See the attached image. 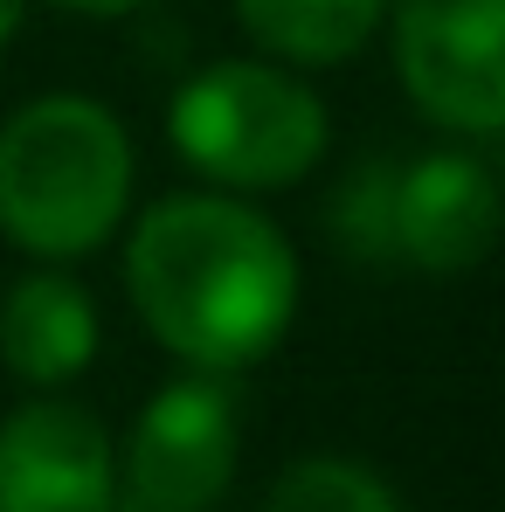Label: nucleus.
Segmentation results:
<instances>
[{
	"instance_id": "1",
	"label": "nucleus",
	"mask_w": 505,
	"mask_h": 512,
	"mask_svg": "<svg viewBox=\"0 0 505 512\" xmlns=\"http://www.w3.org/2000/svg\"><path fill=\"white\" fill-rule=\"evenodd\" d=\"M125 284L146 333L201 374L263 360L298 312V256L284 229L236 194H173L146 208Z\"/></svg>"
},
{
	"instance_id": "2",
	"label": "nucleus",
	"mask_w": 505,
	"mask_h": 512,
	"mask_svg": "<svg viewBox=\"0 0 505 512\" xmlns=\"http://www.w3.org/2000/svg\"><path fill=\"white\" fill-rule=\"evenodd\" d=\"M132 139L97 97H35L0 125V236L28 256L111 243L132 201Z\"/></svg>"
},
{
	"instance_id": "3",
	"label": "nucleus",
	"mask_w": 505,
	"mask_h": 512,
	"mask_svg": "<svg viewBox=\"0 0 505 512\" xmlns=\"http://www.w3.org/2000/svg\"><path fill=\"white\" fill-rule=\"evenodd\" d=\"M167 139L215 187L263 194L326 160V104L277 63H208L173 90Z\"/></svg>"
},
{
	"instance_id": "4",
	"label": "nucleus",
	"mask_w": 505,
	"mask_h": 512,
	"mask_svg": "<svg viewBox=\"0 0 505 512\" xmlns=\"http://www.w3.org/2000/svg\"><path fill=\"white\" fill-rule=\"evenodd\" d=\"M395 77L450 132H505V0H388Z\"/></svg>"
},
{
	"instance_id": "5",
	"label": "nucleus",
	"mask_w": 505,
	"mask_h": 512,
	"mask_svg": "<svg viewBox=\"0 0 505 512\" xmlns=\"http://www.w3.org/2000/svg\"><path fill=\"white\" fill-rule=\"evenodd\" d=\"M236 478V388L222 374L167 381L125 450L111 512H208Z\"/></svg>"
},
{
	"instance_id": "6",
	"label": "nucleus",
	"mask_w": 505,
	"mask_h": 512,
	"mask_svg": "<svg viewBox=\"0 0 505 512\" xmlns=\"http://www.w3.org/2000/svg\"><path fill=\"white\" fill-rule=\"evenodd\" d=\"M118 457L77 402H28L0 423V512H111Z\"/></svg>"
},
{
	"instance_id": "7",
	"label": "nucleus",
	"mask_w": 505,
	"mask_h": 512,
	"mask_svg": "<svg viewBox=\"0 0 505 512\" xmlns=\"http://www.w3.org/2000/svg\"><path fill=\"white\" fill-rule=\"evenodd\" d=\"M505 222V187L478 153H416L395 167V263L450 277L485 263Z\"/></svg>"
},
{
	"instance_id": "8",
	"label": "nucleus",
	"mask_w": 505,
	"mask_h": 512,
	"mask_svg": "<svg viewBox=\"0 0 505 512\" xmlns=\"http://www.w3.org/2000/svg\"><path fill=\"white\" fill-rule=\"evenodd\" d=\"M97 353V305L84 284L35 270L0 298V360L28 388H63L77 381Z\"/></svg>"
},
{
	"instance_id": "9",
	"label": "nucleus",
	"mask_w": 505,
	"mask_h": 512,
	"mask_svg": "<svg viewBox=\"0 0 505 512\" xmlns=\"http://www.w3.org/2000/svg\"><path fill=\"white\" fill-rule=\"evenodd\" d=\"M243 28L277 63H346L374 42L388 0H236Z\"/></svg>"
},
{
	"instance_id": "10",
	"label": "nucleus",
	"mask_w": 505,
	"mask_h": 512,
	"mask_svg": "<svg viewBox=\"0 0 505 512\" xmlns=\"http://www.w3.org/2000/svg\"><path fill=\"white\" fill-rule=\"evenodd\" d=\"M395 167L402 160H360L326 201V236L333 250L360 263H395Z\"/></svg>"
},
{
	"instance_id": "11",
	"label": "nucleus",
	"mask_w": 505,
	"mask_h": 512,
	"mask_svg": "<svg viewBox=\"0 0 505 512\" xmlns=\"http://www.w3.org/2000/svg\"><path fill=\"white\" fill-rule=\"evenodd\" d=\"M263 512H402V506H395V492H388L367 464L305 457V464H291V471L270 485Z\"/></svg>"
},
{
	"instance_id": "12",
	"label": "nucleus",
	"mask_w": 505,
	"mask_h": 512,
	"mask_svg": "<svg viewBox=\"0 0 505 512\" xmlns=\"http://www.w3.org/2000/svg\"><path fill=\"white\" fill-rule=\"evenodd\" d=\"M49 7H63V14H90V21H111V14H132V7H146V0H49Z\"/></svg>"
},
{
	"instance_id": "13",
	"label": "nucleus",
	"mask_w": 505,
	"mask_h": 512,
	"mask_svg": "<svg viewBox=\"0 0 505 512\" xmlns=\"http://www.w3.org/2000/svg\"><path fill=\"white\" fill-rule=\"evenodd\" d=\"M21 14H28V0H0V49L14 42V28H21Z\"/></svg>"
}]
</instances>
